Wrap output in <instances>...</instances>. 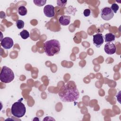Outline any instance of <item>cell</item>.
<instances>
[{
	"mask_svg": "<svg viewBox=\"0 0 121 121\" xmlns=\"http://www.w3.org/2000/svg\"><path fill=\"white\" fill-rule=\"evenodd\" d=\"M58 95L62 101L72 102L78 99L79 93L75 82L73 81H69L61 87Z\"/></svg>",
	"mask_w": 121,
	"mask_h": 121,
	"instance_id": "1",
	"label": "cell"
},
{
	"mask_svg": "<svg viewBox=\"0 0 121 121\" xmlns=\"http://www.w3.org/2000/svg\"><path fill=\"white\" fill-rule=\"evenodd\" d=\"M43 50L48 56H53L58 54L60 50V44L58 40L52 39L44 42Z\"/></svg>",
	"mask_w": 121,
	"mask_h": 121,
	"instance_id": "2",
	"label": "cell"
},
{
	"mask_svg": "<svg viewBox=\"0 0 121 121\" xmlns=\"http://www.w3.org/2000/svg\"><path fill=\"white\" fill-rule=\"evenodd\" d=\"M12 114L15 117L20 118L24 116L26 112L25 104L20 101L14 103L11 108Z\"/></svg>",
	"mask_w": 121,
	"mask_h": 121,
	"instance_id": "3",
	"label": "cell"
},
{
	"mask_svg": "<svg viewBox=\"0 0 121 121\" xmlns=\"http://www.w3.org/2000/svg\"><path fill=\"white\" fill-rule=\"evenodd\" d=\"M14 77V73L12 70L6 66L2 67L0 74V79L2 82L10 83L13 80Z\"/></svg>",
	"mask_w": 121,
	"mask_h": 121,
	"instance_id": "4",
	"label": "cell"
},
{
	"mask_svg": "<svg viewBox=\"0 0 121 121\" xmlns=\"http://www.w3.org/2000/svg\"><path fill=\"white\" fill-rule=\"evenodd\" d=\"M113 16L114 13L110 7H106L101 9V17L104 20H110L113 17Z\"/></svg>",
	"mask_w": 121,
	"mask_h": 121,
	"instance_id": "5",
	"label": "cell"
},
{
	"mask_svg": "<svg viewBox=\"0 0 121 121\" xmlns=\"http://www.w3.org/2000/svg\"><path fill=\"white\" fill-rule=\"evenodd\" d=\"M93 44L97 48H99L104 42L103 35L100 33H97L93 35Z\"/></svg>",
	"mask_w": 121,
	"mask_h": 121,
	"instance_id": "6",
	"label": "cell"
},
{
	"mask_svg": "<svg viewBox=\"0 0 121 121\" xmlns=\"http://www.w3.org/2000/svg\"><path fill=\"white\" fill-rule=\"evenodd\" d=\"M1 45L5 49H9L14 44L13 39L9 37H5L1 40Z\"/></svg>",
	"mask_w": 121,
	"mask_h": 121,
	"instance_id": "7",
	"label": "cell"
},
{
	"mask_svg": "<svg viewBox=\"0 0 121 121\" xmlns=\"http://www.w3.org/2000/svg\"><path fill=\"white\" fill-rule=\"evenodd\" d=\"M104 51L107 54L112 55L115 53L116 51V47L113 43H107L104 45Z\"/></svg>",
	"mask_w": 121,
	"mask_h": 121,
	"instance_id": "8",
	"label": "cell"
},
{
	"mask_svg": "<svg viewBox=\"0 0 121 121\" xmlns=\"http://www.w3.org/2000/svg\"><path fill=\"white\" fill-rule=\"evenodd\" d=\"M43 13L48 17H52L55 16L54 7L52 5H47L43 8Z\"/></svg>",
	"mask_w": 121,
	"mask_h": 121,
	"instance_id": "9",
	"label": "cell"
},
{
	"mask_svg": "<svg viewBox=\"0 0 121 121\" xmlns=\"http://www.w3.org/2000/svg\"><path fill=\"white\" fill-rule=\"evenodd\" d=\"M59 22L62 26H67L69 25L70 22V17L65 15L61 16L59 19Z\"/></svg>",
	"mask_w": 121,
	"mask_h": 121,
	"instance_id": "10",
	"label": "cell"
},
{
	"mask_svg": "<svg viewBox=\"0 0 121 121\" xmlns=\"http://www.w3.org/2000/svg\"><path fill=\"white\" fill-rule=\"evenodd\" d=\"M104 38L105 42H112L115 40V35L112 33H109L105 35Z\"/></svg>",
	"mask_w": 121,
	"mask_h": 121,
	"instance_id": "11",
	"label": "cell"
},
{
	"mask_svg": "<svg viewBox=\"0 0 121 121\" xmlns=\"http://www.w3.org/2000/svg\"><path fill=\"white\" fill-rule=\"evenodd\" d=\"M18 13L19 15L22 16H24L26 15L27 13V10L24 6H20L18 7L17 9Z\"/></svg>",
	"mask_w": 121,
	"mask_h": 121,
	"instance_id": "12",
	"label": "cell"
},
{
	"mask_svg": "<svg viewBox=\"0 0 121 121\" xmlns=\"http://www.w3.org/2000/svg\"><path fill=\"white\" fill-rule=\"evenodd\" d=\"M20 35L23 39H26L29 37V33L26 30L24 29L20 33Z\"/></svg>",
	"mask_w": 121,
	"mask_h": 121,
	"instance_id": "13",
	"label": "cell"
},
{
	"mask_svg": "<svg viewBox=\"0 0 121 121\" xmlns=\"http://www.w3.org/2000/svg\"><path fill=\"white\" fill-rule=\"evenodd\" d=\"M34 4L37 6L41 7L43 6L46 2V0H33Z\"/></svg>",
	"mask_w": 121,
	"mask_h": 121,
	"instance_id": "14",
	"label": "cell"
},
{
	"mask_svg": "<svg viewBox=\"0 0 121 121\" xmlns=\"http://www.w3.org/2000/svg\"><path fill=\"white\" fill-rule=\"evenodd\" d=\"M16 26L18 29H20L23 28L24 27V22L22 20H17L16 21Z\"/></svg>",
	"mask_w": 121,
	"mask_h": 121,
	"instance_id": "15",
	"label": "cell"
},
{
	"mask_svg": "<svg viewBox=\"0 0 121 121\" xmlns=\"http://www.w3.org/2000/svg\"><path fill=\"white\" fill-rule=\"evenodd\" d=\"M111 9H112V12L114 13H116L117 11L119 10V5L116 4V3H113L111 7Z\"/></svg>",
	"mask_w": 121,
	"mask_h": 121,
	"instance_id": "16",
	"label": "cell"
},
{
	"mask_svg": "<svg viewBox=\"0 0 121 121\" xmlns=\"http://www.w3.org/2000/svg\"><path fill=\"white\" fill-rule=\"evenodd\" d=\"M67 3V0H57V5L60 7H63L65 6Z\"/></svg>",
	"mask_w": 121,
	"mask_h": 121,
	"instance_id": "17",
	"label": "cell"
},
{
	"mask_svg": "<svg viewBox=\"0 0 121 121\" xmlns=\"http://www.w3.org/2000/svg\"><path fill=\"white\" fill-rule=\"evenodd\" d=\"M90 12H91L90 10L88 9H87L84 10L83 14H84V15L85 16V17H88L90 15Z\"/></svg>",
	"mask_w": 121,
	"mask_h": 121,
	"instance_id": "18",
	"label": "cell"
}]
</instances>
